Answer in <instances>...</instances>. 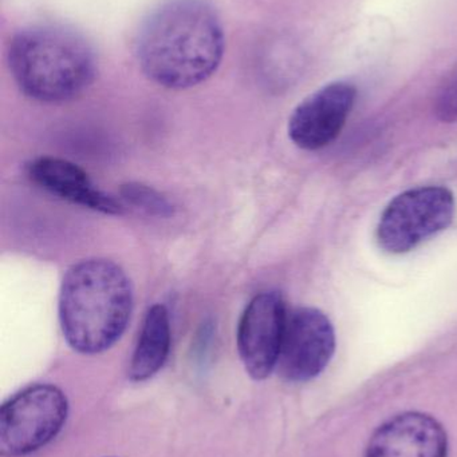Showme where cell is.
Masks as SVG:
<instances>
[{
  "label": "cell",
  "mask_w": 457,
  "mask_h": 457,
  "mask_svg": "<svg viewBox=\"0 0 457 457\" xmlns=\"http://www.w3.org/2000/svg\"><path fill=\"white\" fill-rule=\"evenodd\" d=\"M69 402L58 386L32 384L0 408V456L24 457L42 450L63 429Z\"/></svg>",
  "instance_id": "277c9868"
},
{
  "label": "cell",
  "mask_w": 457,
  "mask_h": 457,
  "mask_svg": "<svg viewBox=\"0 0 457 457\" xmlns=\"http://www.w3.org/2000/svg\"><path fill=\"white\" fill-rule=\"evenodd\" d=\"M133 287L121 266L88 258L67 269L59 289L62 335L78 353L98 354L112 348L128 327Z\"/></svg>",
  "instance_id": "7a4b0ae2"
},
{
  "label": "cell",
  "mask_w": 457,
  "mask_h": 457,
  "mask_svg": "<svg viewBox=\"0 0 457 457\" xmlns=\"http://www.w3.org/2000/svg\"><path fill=\"white\" fill-rule=\"evenodd\" d=\"M29 176L35 184L62 200L113 216L123 213V208L114 198L97 189L88 174L69 161L38 158L30 163Z\"/></svg>",
  "instance_id": "30bf717a"
},
{
  "label": "cell",
  "mask_w": 457,
  "mask_h": 457,
  "mask_svg": "<svg viewBox=\"0 0 457 457\" xmlns=\"http://www.w3.org/2000/svg\"><path fill=\"white\" fill-rule=\"evenodd\" d=\"M123 198L128 201L136 208L142 209L150 214H158V216H166L171 214L172 206L168 200L160 193L145 185L129 184L123 187Z\"/></svg>",
  "instance_id": "7c38bea8"
},
{
  "label": "cell",
  "mask_w": 457,
  "mask_h": 457,
  "mask_svg": "<svg viewBox=\"0 0 457 457\" xmlns=\"http://www.w3.org/2000/svg\"><path fill=\"white\" fill-rule=\"evenodd\" d=\"M13 79L30 98L69 101L93 82L96 58L77 32L61 26H32L13 37L8 51Z\"/></svg>",
  "instance_id": "3957f363"
},
{
  "label": "cell",
  "mask_w": 457,
  "mask_h": 457,
  "mask_svg": "<svg viewBox=\"0 0 457 457\" xmlns=\"http://www.w3.org/2000/svg\"><path fill=\"white\" fill-rule=\"evenodd\" d=\"M286 321V305L276 292L259 293L244 309L236 336L238 352L254 380H265L276 370Z\"/></svg>",
  "instance_id": "52a82bcc"
},
{
  "label": "cell",
  "mask_w": 457,
  "mask_h": 457,
  "mask_svg": "<svg viewBox=\"0 0 457 457\" xmlns=\"http://www.w3.org/2000/svg\"><path fill=\"white\" fill-rule=\"evenodd\" d=\"M455 216V198L443 187L407 190L389 203L377 227L378 245L392 254H402L445 230Z\"/></svg>",
  "instance_id": "5b68a950"
},
{
  "label": "cell",
  "mask_w": 457,
  "mask_h": 457,
  "mask_svg": "<svg viewBox=\"0 0 457 457\" xmlns=\"http://www.w3.org/2000/svg\"><path fill=\"white\" fill-rule=\"evenodd\" d=\"M335 352V332L329 317L316 308L287 314L279 375L290 383H306L324 372Z\"/></svg>",
  "instance_id": "8992f818"
},
{
  "label": "cell",
  "mask_w": 457,
  "mask_h": 457,
  "mask_svg": "<svg viewBox=\"0 0 457 457\" xmlns=\"http://www.w3.org/2000/svg\"><path fill=\"white\" fill-rule=\"evenodd\" d=\"M436 114L445 122L457 120V74L440 93L436 101Z\"/></svg>",
  "instance_id": "4fadbf2b"
},
{
  "label": "cell",
  "mask_w": 457,
  "mask_h": 457,
  "mask_svg": "<svg viewBox=\"0 0 457 457\" xmlns=\"http://www.w3.org/2000/svg\"><path fill=\"white\" fill-rule=\"evenodd\" d=\"M357 90L351 83L333 82L298 104L289 120V137L309 152L335 141L356 104Z\"/></svg>",
  "instance_id": "ba28073f"
},
{
  "label": "cell",
  "mask_w": 457,
  "mask_h": 457,
  "mask_svg": "<svg viewBox=\"0 0 457 457\" xmlns=\"http://www.w3.org/2000/svg\"><path fill=\"white\" fill-rule=\"evenodd\" d=\"M224 34L203 0H168L142 23L136 54L144 74L173 90L208 79L222 62Z\"/></svg>",
  "instance_id": "6da1fadb"
},
{
  "label": "cell",
  "mask_w": 457,
  "mask_h": 457,
  "mask_svg": "<svg viewBox=\"0 0 457 457\" xmlns=\"http://www.w3.org/2000/svg\"><path fill=\"white\" fill-rule=\"evenodd\" d=\"M442 424L423 412H404L381 424L368 443L365 457H447Z\"/></svg>",
  "instance_id": "9c48e42d"
},
{
  "label": "cell",
  "mask_w": 457,
  "mask_h": 457,
  "mask_svg": "<svg viewBox=\"0 0 457 457\" xmlns=\"http://www.w3.org/2000/svg\"><path fill=\"white\" fill-rule=\"evenodd\" d=\"M171 351V322L168 309L156 303L148 309L131 354L128 375L131 381L152 378L165 364Z\"/></svg>",
  "instance_id": "8fae6325"
}]
</instances>
